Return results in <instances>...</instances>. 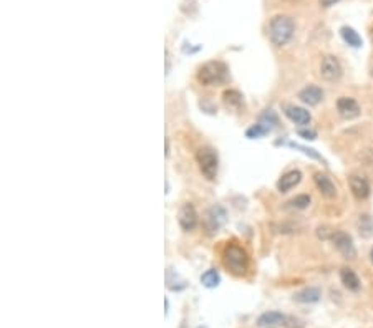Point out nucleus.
<instances>
[{
	"label": "nucleus",
	"mask_w": 373,
	"mask_h": 328,
	"mask_svg": "<svg viewBox=\"0 0 373 328\" xmlns=\"http://www.w3.org/2000/svg\"><path fill=\"white\" fill-rule=\"evenodd\" d=\"M348 186H350L353 198L357 201H365L370 196V182L363 176L352 174L348 177Z\"/></svg>",
	"instance_id": "obj_9"
},
{
	"label": "nucleus",
	"mask_w": 373,
	"mask_h": 328,
	"mask_svg": "<svg viewBox=\"0 0 373 328\" xmlns=\"http://www.w3.org/2000/svg\"><path fill=\"white\" fill-rule=\"evenodd\" d=\"M196 161H197V166H199L201 174L206 177L208 181H214L216 176H218V169H219L218 153H216L213 148L204 146L201 149H197Z\"/></svg>",
	"instance_id": "obj_4"
},
{
	"label": "nucleus",
	"mask_w": 373,
	"mask_h": 328,
	"mask_svg": "<svg viewBox=\"0 0 373 328\" xmlns=\"http://www.w3.org/2000/svg\"><path fill=\"white\" fill-rule=\"evenodd\" d=\"M222 262L227 270H231L234 275H244L249 268L247 252L237 246V244H227L222 250Z\"/></svg>",
	"instance_id": "obj_2"
},
{
	"label": "nucleus",
	"mask_w": 373,
	"mask_h": 328,
	"mask_svg": "<svg viewBox=\"0 0 373 328\" xmlns=\"http://www.w3.org/2000/svg\"><path fill=\"white\" fill-rule=\"evenodd\" d=\"M227 220V212L226 209L222 206H211L206 212H204V217H202V227L204 230L208 232L209 236L216 234L222 225L226 224Z\"/></svg>",
	"instance_id": "obj_5"
},
{
	"label": "nucleus",
	"mask_w": 373,
	"mask_h": 328,
	"mask_svg": "<svg viewBox=\"0 0 373 328\" xmlns=\"http://www.w3.org/2000/svg\"><path fill=\"white\" fill-rule=\"evenodd\" d=\"M291 146H294V148H299V149H302V151L305 153V154H309L310 158H314V159H320L322 161V156L318 153H315V149H310V148H304V146H299V145H294V143H291Z\"/></svg>",
	"instance_id": "obj_25"
},
{
	"label": "nucleus",
	"mask_w": 373,
	"mask_h": 328,
	"mask_svg": "<svg viewBox=\"0 0 373 328\" xmlns=\"http://www.w3.org/2000/svg\"><path fill=\"white\" fill-rule=\"evenodd\" d=\"M296 23L288 15H275L269 23V38L275 46H284L292 40Z\"/></svg>",
	"instance_id": "obj_1"
},
{
	"label": "nucleus",
	"mask_w": 373,
	"mask_h": 328,
	"mask_svg": "<svg viewBox=\"0 0 373 328\" xmlns=\"http://www.w3.org/2000/svg\"><path fill=\"white\" fill-rule=\"evenodd\" d=\"M310 201L312 199H310L309 194H299L291 202H288V206L294 207V209H300V211H302V209H307L310 206Z\"/></svg>",
	"instance_id": "obj_22"
},
{
	"label": "nucleus",
	"mask_w": 373,
	"mask_h": 328,
	"mask_svg": "<svg viewBox=\"0 0 373 328\" xmlns=\"http://www.w3.org/2000/svg\"><path fill=\"white\" fill-rule=\"evenodd\" d=\"M370 259H371V264H373V247H371V250H370Z\"/></svg>",
	"instance_id": "obj_28"
},
{
	"label": "nucleus",
	"mask_w": 373,
	"mask_h": 328,
	"mask_svg": "<svg viewBox=\"0 0 373 328\" xmlns=\"http://www.w3.org/2000/svg\"><path fill=\"white\" fill-rule=\"evenodd\" d=\"M322 297V292L320 289L317 287H305L300 292H297L296 295H294V300L299 302V303H315L320 300Z\"/></svg>",
	"instance_id": "obj_17"
},
{
	"label": "nucleus",
	"mask_w": 373,
	"mask_h": 328,
	"mask_svg": "<svg viewBox=\"0 0 373 328\" xmlns=\"http://www.w3.org/2000/svg\"><path fill=\"white\" fill-rule=\"evenodd\" d=\"M199 328H204V326H199Z\"/></svg>",
	"instance_id": "obj_29"
},
{
	"label": "nucleus",
	"mask_w": 373,
	"mask_h": 328,
	"mask_svg": "<svg viewBox=\"0 0 373 328\" xmlns=\"http://www.w3.org/2000/svg\"><path fill=\"white\" fill-rule=\"evenodd\" d=\"M340 35H342V38L345 40V43L353 46V49H360V46H362V37H360L358 32L355 28L348 27V25L342 27L340 28Z\"/></svg>",
	"instance_id": "obj_19"
},
{
	"label": "nucleus",
	"mask_w": 373,
	"mask_h": 328,
	"mask_svg": "<svg viewBox=\"0 0 373 328\" xmlns=\"http://www.w3.org/2000/svg\"><path fill=\"white\" fill-rule=\"evenodd\" d=\"M201 284L206 289H216L221 284V275L216 268H209L201 275Z\"/></svg>",
	"instance_id": "obj_20"
},
{
	"label": "nucleus",
	"mask_w": 373,
	"mask_h": 328,
	"mask_svg": "<svg viewBox=\"0 0 373 328\" xmlns=\"http://www.w3.org/2000/svg\"><path fill=\"white\" fill-rule=\"evenodd\" d=\"M371 71H373V70H371ZM371 75H373V73H371Z\"/></svg>",
	"instance_id": "obj_30"
},
{
	"label": "nucleus",
	"mask_w": 373,
	"mask_h": 328,
	"mask_svg": "<svg viewBox=\"0 0 373 328\" xmlns=\"http://www.w3.org/2000/svg\"><path fill=\"white\" fill-rule=\"evenodd\" d=\"M178 220H179V225L183 227V230L186 232H191L197 227V212L192 204L189 202H186V204L179 209V214H178Z\"/></svg>",
	"instance_id": "obj_10"
},
{
	"label": "nucleus",
	"mask_w": 373,
	"mask_h": 328,
	"mask_svg": "<svg viewBox=\"0 0 373 328\" xmlns=\"http://www.w3.org/2000/svg\"><path fill=\"white\" fill-rule=\"evenodd\" d=\"M330 239H332L335 249L339 250L345 259L352 260V259L357 257V249H355L353 239L350 234H347V232H344V230H335V232H332Z\"/></svg>",
	"instance_id": "obj_6"
},
{
	"label": "nucleus",
	"mask_w": 373,
	"mask_h": 328,
	"mask_svg": "<svg viewBox=\"0 0 373 328\" xmlns=\"http://www.w3.org/2000/svg\"><path fill=\"white\" fill-rule=\"evenodd\" d=\"M300 181H302V172L297 169H292V171L285 172V174H282V177L277 181V189L280 193H288V191H292L296 186H299Z\"/></svg>",
	"instance_id": "obj_15"
},
{
	"label": "nucleus",
	"mask_w": 373,
	"mask_h": 328,
	"mask_svg": "<svg viewBox=\"0 0 373 328\" xmlns=\"http://www.w3.org/2000/svg\"><path fill=\"white\" fill-rule=\"evenodd\" d=\"M297 134L300 136V138L309 139V141H314L317 138V133H315V131H312V129H299Z\"/></svg>",
	"instance_id": "obj_24"
},
{
	"label": "nucleus",
	"mask_w": 373,
	"mask_h": 328,
	"mask_svg": "<svg viewBox=\"0 0 373 328\" xmlns=\"http://www.w3.org/2000/svg\"><path fill=\"white\" fill-rule=\"evenodd\" d=\"M370 40H371V45H373V25L370 27Z\"/></svg>",
	"instance_id": "obj_27"
},
{
	"label": "nucleus",
	"mask_w": 373,
	"mask_h": 328,
	"mask_svg": "<svg viewBox=\"0 0 373 328\" xmlns=\"http://www.w3.org/2000/svg\"><path fill=\"white\" fill-rule=\"evenodd\" d=\"M320 76L325 81H339L342 76V65L339 58L334 55L323 57L320 63Z\"/></svg>",
	"instance_id": "obj_7"
},
{
	"label": "nucleus",
	"mask_w": 373,
	"mask_h": 328,
	"mask_svg": "<svg viewBox=\"0 0 373 328\" xmlns=\"http://www.w3.org/2000/svg\"><path fill=\"white\" fill-rule=\"evenodd\" d=\"M339 2H340V0H320V5H322V7L328 9V7H332V5L339 4Z\"/></svg>",
	"instance_id": "obj_26"
},
{
	"label": "nucleus",
	"mask_w": 373,
	"mask_h": 328,
	"mask_svg": "<svg viewBox=\"0 0 373 328\" xmlns=\"http://www.w3.org/2000/svg\"><path fill=\"white\" fill-rule=\"evenodd\" d=\"M288 317L280 312H266L257 318V325L261 328H274L280 325H287Z\"/></svg>",
	"instance_id": "obj_14"
},
{
	"label": "nucleus",
	"mask_w": 373,
	"mask_h": 328,
	"mask_svg": "<svg viewBox=\"0 0 373 328\" xmlns=\"http://www.w3.org/2000/svg\"><path fill=\"white\" fill-rule=\"evenodd\" d=\"M227 75H229L227 65L224 62H219V60L204 63L197 70V80L206 86L221 85V83H224L227 80Z\"/></svg>",
	"instance_id": "obj_3"
},
{
	"label": "nucleus",
	"mask_w": 373,
	"mask_h": 328,
	"mask_svg": "<svg viewBox=\"0 0 373 328\" xmlns=\"http://www.w3.org/2000/svg\"><path fill=\"white\" fill-rule=\"evenodd\" d=\"M269 128L267 126H264L262 123H257V124H254V126H251L247 131H245V136H247V138H251V139H256V138H261V136H264L266 133H269Z\"/></svg>",
	"instance_id": "obj_23"
},
{
	"label": "nucleus",
	"mask_w": 373,
	"mask_h": 328,
	"mask_svg": "<svg viewBox=\"0 0 373 328\" xmlns=\"http://www.w3.org/2000/svg\"><path fill=\"white\" fill-rule=\"evenodd\" d=\"M314 182L317 189L320 191V194L327 199H334L337 196V186L334 181L330 179L327 174H322V172H315L314 174Z\"/></svg>",
	"instance_id": "obj_12"
},
{
	"label": "nucleus",
	"mask_w": 373,
	"mask_h": 328,
	"mask_svg": "<svg viewBox=\"0 0 373 328\" xmlns=\"http://www.w3.org/2000/svg\"><path fill=\"white\" fill-rule=\"evenodd\" d=\"M299 100L309 106H317L323 100V89L320 86L309 85L299 91Z\"/></svg>",
	"instance_id": "obj_13"
},
{
	"label": "nucleus",
	"mask_w": 373,
	"mask_h": 328,
	"mask_svg": "<svg viewBox=\"0 0 373 328\" xmlns=\"http://www.w3.org/2000/svg\"><path fill=\"white\" fill-rule=\"evenodd\" d=\"M337 111H339V115L344 119H347V121L358 118L360 113H362L358 101L350 97H340L337 100Z\"/></svg>",
	"instance_id": "obj_8"
},
{
	"label": "nucleus",
	"mask_w": 373,
	"mask_h": 328,
	"mask_svg": "<svg viewBox=\"0 0 373 328\" xmlns=\"http://www.w3.org/2000/svg\"><path fill=\"white\" fill-rule=\"evenodd\" d=\"M340 280H342V284H344V287L352 292H358L360 287H362V282H360L358 275L348 267H344L340 270Z\"/></svg>",
	"instance_id": "obj_16"
},
{
	"label": "nucleus",
	"mask_w": 373,
	"mask_h": 328,
	"mask_svg": "<svg viewBox=\"0 0 373 328\" xmlns=\"http://www.w3.org/2000/svg\"><path fill=\"white\" fill-rule=\"evenodd\" d=\"M357 229L363 239H370L373 236V217L370 214H360L357 220Z\"/></svg>",
	"instance_id": "obj_18"
},
{
	"label": "nucleus",
	"mask_w": 373,
	"mask_h": 328,
	"mask_svg": "<svg viewBox=\"0 0 373 328\" xmlns=\"http://www.w3.org/2000/svg\"><path fill=\"white\" fill-rule=\"evenodd\" d=\"M284 115L291 119L294 124H299V126H305L312 121V115L302 106H296V105H284Z\"/></svg>",
	"instance_id": "obj_11"
},
{
	"label": "nucleus",
	"mask_w": 373,
	"mask_h": 328,
	"mask_svg": "<svg viewBox=\"0 0 373 328\" xmlns=\"http://www.w3.org/2000/svg\"><path fill=\"white\" fill-rule=\"evenodd\" d=\"M224 103L229 108H239L242 105V95L236 91V89H229V91L224 93Z\"/></svg>",
	"instance_id": "obj_21"
}]
</instances>
